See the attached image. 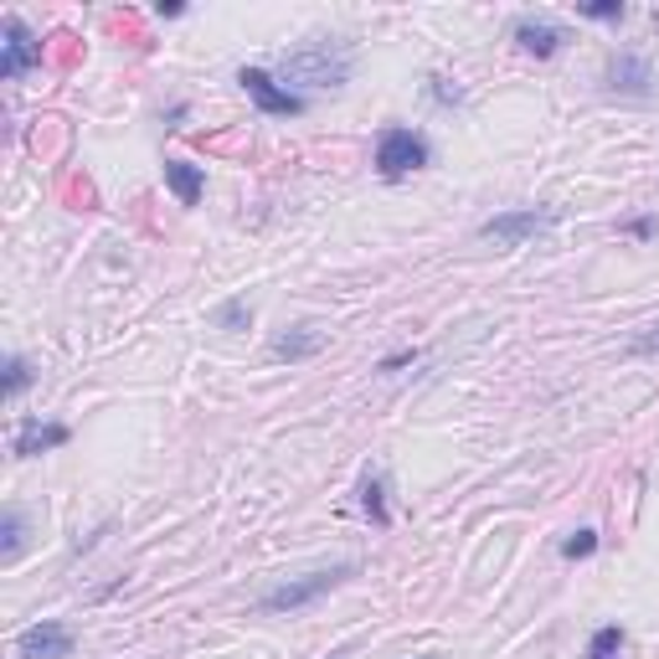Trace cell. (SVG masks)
<instances>
[{"label": "cell", "instance_id": "1", "mask_svg": "<svg viewBox=\"0 0 659 659\" xmlns=\"http://www.w3.org/2000/svg\"><path fill=\"white\" fill-rule=\"evenodd\" d=\"M279 73H284V83H294V88H341L345 77H351V57L330 42H310V46H300V52H289V57L279 62Z\"/></svg>", "mask_w": 659, "mask_h": 659}, {"label": "cell", "instance_id": "2", "mask_svg": "<svg viewBox=\"0 0 659 659\" xmlns=\"http://www.w3.org/2000/svg\"><path fill=\"white\" fill-rule=\"evenodd\" d=\"M351 562L345 567H330V572H310V577H294V583H284V587H273V593H263V614H294V608H310L315 598H325L330 587H341L345 577H351Z\"/></svg>", "mask_w": 659, "mask_h": 659}, {"label": "cell", "instance_id": "3", "mask_svg": "<svg viewBox=\"0 0 659 659\" xmlns=\"http://www.w3.org/2000/svg\"><path fill=\"white\" fill-rule=\"evenodd\" d=\"M428 139L422 135H412V129H387L381 135V145H376V170L387 180H402V176H412V170H422L428 165Z\"/></svg>", "mask_w": 659, "mask_h": 659}, {"label": "cell", "instance_id": "4", "mask_svg": "<svg viewBox=\"0 0 659 659\" xmlns=\"http://www.w3.org/2000/svg\"><path fill=\"white\" fill-rule=\"evenodd\" d=\"M556 222L552 207H525V211H500V217H490V222L480 227V238L494 242V248H521L525 238H536V232H546V227Z\"/></svg>", "mask_w": 659, "mask_h": 659}, {"label": "cell", "instance_id": "5", "mask_svg": "<svg viewBox=\"0 0 659 659\" xmlns=\"http://www.w3.org/2000/svg\"><path fill=\"white\" fill-rule=\"evenodd\" d=\"M0 31H6V42H0V77H6V83H15L27 67H36V62H42V42L27 31V21H21V15H6V27H0Z\"/></svg>", "mask_w": 659, "mask_h": 659}, {"label": "cell", "instance_id": "6", "mask_svg": "<svg viewBox=\"0 0 659 659\" xmlns=\"http://www.w3.org/2000/svg\"><path fill=\"white\" fill-rule=\"evenodd\" d=\"M238 83L248 88V98H253L263 114H304V98L294 88H284L279 77H269L263 67H242Z\"/></svg>", "mask_w": 659, "mask_h": 659}, {"label": "cell", "instance_id": "7", "mask_svg": "<svg viewBox=\"0 0 659 659\" xmlns=\"http://www.w3.org/2000/svg\"><path fill=\"white\" fill-rule=\"evenodd\" d=\"M73 655V629L67 624H31L21 639H15V659H67Z\"/></svg>", "mask_w": 659, "mask_h": 659}, {"label": "cell", "instance_id": "8", "mask_svg": "<svg viewBox=\"0 0 659 659\" xmlns=\"http://www.w3.org/2000/svg\"><path fill=\"white\" fill-rule=\"evenodd\" d=\"M510 36H515V42H521L531 57H556V52H562V42H567V36H562L556 27H546V21H515V27H510Z\"/></svg>", "mask_w": 659, "mask_h": 659}, {"label": "cell", "instance_id": "9", "mask_svg": "<svg viewBox=\"0 0 659 659\" xmlns=\"http://www.w3.org/2000/svg\"><path fill=\"white\" fill-rule=\"evenodd\" d=\"M649 62L634 57V52H618L614 62H608V88H624V93H649Z\"/></svg>", "mask_w": 659, "mask_h": 659}, {"label": "cell", "instance_id": "10", "mask_svg": "<svg viewBox=\"0 0 659 659\" xmlns=\"http://www.w3.org/2000/svg\"><path fill=\"white\" fill-rule=\"evenodd\" d=\"M320 351H325V330H315V325H294L289 335L273 341V356L279 360H304V356H320Z\"/></svg>", "mask_w": 659, "mask_h": 659}, {"label": "cell", "instance_id": "11", "mask_svg": "<svg viewBox=\"0 0 659 659\" xmlns=\"http://www.w3.org/2000/svg\"><path fill=\"white\" fill-rule=\"evenodd\" d=\"M62 443H67V428H62V422H27V428H21V438H15V453H21V459H31V453H42V449H62Z\"/></svg>", "mask_w": 659, "mask_h": 659}, {"label": "cell", "instance_id": "12", "mask_svg": "<svg viewBox=\"0 0 659 659\" xmlns=\"http://www.w3.org/2000/svg\"><path fill=\"white\" fill-rule=\"evenodd\" d=\"M165 180H170V191L180 196V207H196L201 201V170L196 165H186V160H165Z\"/></svg>", "mask_w": 659, "mask_h": 659}, {"label": "cell", "instance_id": "13", "mask_svg": "<svg viewBox=\"0 0 659 659\" xmlns=\"http://www.w3.org/2000/svg\"><path fill=\"white\" fill-rule=\"evenodd\" d=\"M21 541H27V521H21V510H6V521H0V556L6 562H15L21 556Z\"/></svg>", "mask_w": 659, "mask_h": 659}, {"label": "cell", "instance_id": "14", "mask_svg": "<svg viewBox=\"0 0 659 659\" xmlns=\"http://www.w3.org/2000/svg\"><path fill=\"white\" fill-rule=\"evenodd\" d=\"M624 649H629L624 629H618V624H608V629L593 634V645H587V659H624Z\"/></svg>", "mask_w": 659, "mask_h": 659}, {"label": "cell", "instance_id": "15", "mask_svg": "<svg viewBox=\"0 0 659 659\" xmlns=\"http://www.w3.org/2000/svg\"><path fill=\"white\" fill-rule=\"evenodd\" d=\"M381 494H387V490H381V480H376V474H372V480H366V484H360V510L372 515V525H391V515H387V500H381Z\"/></svg>", "mask_w": 659, "mask_h": 659}, {"label": "cell", "instance_id": "16", "mask_svg": "<svg viewBox=\"0 0 659 659\" xmlns=\"http://www.w3.org/2000/svg\"><path fill=\"white\" fill-rule=\"evenodd\" d=\"M248 320H253V304L248 300H227L222 310H217V325L222 330H248Z\"/></svg>", "mask_w": 659, "mask_h": 659}, {"label": "cell", "instance_id": "17", "mask_svg": "<svg viewBox=\"0 0 659 659\" xmlns=\"http://www.w3.org/2000/svg\"><path fill=\"white\" fill-rule=\"evenodd\" d=\"M598 552V531H572L567 541H562V556L567 562H583V556H593Z\"/></svg>", "mask_w": 659, "mask_h": 659}, {"label": "cell", "instance_id": "18", "mask_svg": "<svg viewBox=\"0 0 659 659\" xmlns=\"http://www.w3.org/2000/svg\"><path fill=\"white\" fill-rule=\"evenodd\" d=\"M27 387H31V366L21 356H11L6 360V397H21Z\"/></svg>", "mask_w": 659, "mask_h": 659}, {"label": "cell", "instance_id": "19", "mask_svg": "<svg viewBox=\"0 0 659 659\" xmlns=\"http://www.w3.org/2000/svg\"><path fill=\"white\" fill-rule=\"evenodd\" d=\"M577 11H583L587 21H624V0H583Z\"/></svg>", "mask_w": 659, "mask_h": 659}, {"label": "cell", "instance_id": "20", "mask_svg": "<svg viewBox=\"0 0 659 659\" xmlns=\"http://www.w3.org/2000/svg\"><path fill=\"white\" fill-rule=\"evenodd\" d=\"M634 356H655L659 351V325H649V335H639V341H629Z\"/></svg>", "mask_w": 659, "mask_h": 659}, {"label": "cell", "instance_id": "21", "mask_svg": "<svg viewBox=\"0 0 659 659\" xmlns=\"http://www.w3.org/2000/svg\"><path fill=\"white\" fill-rule=\"evenodd\" d=\"M433 98L438 104H459V88H449V77H433Z\"/></svg>", "mask_w": 659, "mask_h": 659}, {"label": "cell", "instance_id": "22", "mask_svg": "<svg viewBox=\"0 0 659 659\" xmlns=\"http://www.w3.org/2000/svg\"><path fill=\"white\" fill-rule=\"evenodd\" d=\"M407 360H412V356H407V351H402V356H387V360H381V372H402Z\"/></svg>", "mask_w": 659, "mask_h": 659}]
</instances>
